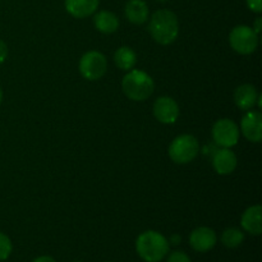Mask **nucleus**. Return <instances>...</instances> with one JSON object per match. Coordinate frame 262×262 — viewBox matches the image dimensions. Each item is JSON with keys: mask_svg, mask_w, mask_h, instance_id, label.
<instances>
[{"mask_svg": "<svg viewBox=\"0 0 262 262\" xmlns=\"http://www.w3.org/2000/svg\"><path fill=\"white\" fill-rule=\"evenodd\" d=\"M151 37L160 45H170L177 40L179 33V22L176 13L168 9L156 10L148 23Z\"/></svg>", "mask_w": 262, "mask_h": 262, "instance_id": "1", "label": "nucleus"}, {"mask_svg": "<svg viewBox=\"0 0 262 262\" xmlns=\"http://www.w3.org/2000/svg\"><path fill=\"white\" fill-rule=\"evenodd\" d=\"M136 251L146 262H160L168 255L169 241L156 230H147L138 235Z\"/></svg>", "mask_w": 262, "mask_h": 262, "instance_id": "2", "label": "nucleus"}, {"mask_svg": "<svg viewBox=\"0 0 262 262\" xmlns=\"http://www.w3.org/2000/svg\"><path fill=\"white\" fill-rule=\"evenodd\" d=\"M125 96L132 101H145L152 95L155 83L150 74L140 69H130L122 81Z\"/></svg>", "mask_w": 262, "mask_h": 262, "instance_id": "3", "label": "nucleus"}, {"mask_svg": "<svg viewBox=\"0 0 262 262\" xmlns=\"http://www.w3.org/2000/svg\"><path fill=\"white\" fill-rule=\"evenodd\" d=\"M200 143L194 136L182 135L174 138L169 145V158L176 164H188L197 158Z\"/></svg>", "mask_w": 262, "mask_h": 262, "instance_id": "4", "label": "nucleus"}, {"mask_svg": "<svg viewBox=\"0 0 262 262\" xmlns=\"http://www.w3.org/2000/svg\"><path fill=\"white\" fill-rule=\"evenodd\" d=\"M229 43L235 53L250 55L257 49L258 35L250 26H237L229 33Z\"/></svg>", "mask_w": 262, "mask_h": 262, "instance_id": "5", "label": "nucleus"}, {"mask_svg": "<svg viewBox=\"0 0 262 262\" xmlns=\"http://www.w3.org/2000/svg\"><path fill=\"white\" fill-rule=\"evenodd\" d=\"M78 69L81 76L89 81H99L105 76L107 69V60L100 51H87L79 59Z\"/></svg>", "mask_w": 262, "mask_h": 262, "instance_id": "6", "label": "nucleus"}, {"mask_svg": "<svg viewBox=\"0 0 262 262\" xmlns=\"http://www.w3.org/2000/svg\"><path fill=\"white\" fill-rule=\"evenodd\" d=\"M212 138L223 148H230L239 141L241 130L232 119L223 118L215 122L212 127Z\"/></svg>", "mask_w": 262, "mask_h": 262, "instance_id": "7", "label": "nucleus"}, {"mask_svg": "<svg viewBox=\"0 0 262 262\" xmlns=\"http://www.w3.org/2000/svg\"><path fill=\"white\" fill-rule=\"evenodd\" d=\"M181 110L178 102L169 96L158 97L154 104V115L163 124H173L178 120Z\"/></svg>", "mask_w": 262, "mask_h": 262, "instance_id": "8", "label": "nucleus"}, {"mask_svg": "<svg viewBox=\"0 0 262 262\" xmlns=\"http://www.w3.org/2000/svg\"><path fill=\"white\" fill-rule=\"evenodd\" d=\"M243 136L251 142L258 143L262 140V114L258 110H248L241 122Z\"/></svg>", "mask_w": 262, "mask_h": 262, "instance_id": "9", "label": "nucleus"}, {"mask_svg": "<svg viewBox=\"0 0 262 262\" xmlns=\"http://www.w3.org/2000/svg\"><path fill=\"white\" fill-rule=\"evenodd\" d=\"M189 245L197 252H207L216 245V234L211 228H196L189 235Z\"/></svg>", "mask_w": 262, "mask_h": 262, "instance_id": "10", "label": "nucleus"}, {"mask_svg": "<svg viewBox=\"0 0 262 262\" xmlns=\"http://www.w3.org/2000/svg\"><path fill=\"white\" fill-rule=\"evenodd\" d=\"M237 156L229 148H220L212 159V166L220 176L232 174L237 168Z\"/></svg>", "mask_w": 262, "mask_h": 262, "instance_id": "11", "label": "nucleus"}, {"mask_svg": "<svg viewBox=\"0 0 262 262\" xmlns=\"http://www.w3.org/2000/svg\"><path fill=\"white\" fill-rule=\"evenodd\" d=\"M258 95L257 90H256L255 86L250 83H245V84H241L235 89L234 91V102L241 110H248L253 109L257 102Z\"/></svg>", "mask_w": 262, "mask_h": 262, "instance_id": "12", "label": "nucleus"}, {"mask_svg": "<svg viewBox=\"0 0 262 262\" xmlns=\"http://www.w3.org/2000/svg\"><path fill=\"white\" fill-rule=\"evenodd\" d=\"M261 212L262 207L260 205H253L248 207L242 215L241 224L242 228L252 235H260L262 233V223H261Z\"/></svg>", "mask_w": 262, "mask_h": 262, "instance_id": "13", "label": "nucleus"}, {"mask_svg": "<svg viewBox=\"0 0 262 262\" xmlns=\"http://www.w3.org/2000/svg\"><path fill=\"white\" fill-rule=\"evenodd\" d=\"M67 12L74 18H87L96 12L100 0H66Z\"/></svg>", "mask_w": 262, "mask_h": 262, "instance_id": "14", "label": "nucleus"}, {"mask_svg": "<svg viewBox=\"0 0 262 262\" xmlns=\"http://www.w3.org/2000/svg\"><path fill=\"white\" fill-rule=\"evenodd\" d=\"M125 17L133 25H143L148 19L150 10L145 0H129L125 4Z\"/></svg>", "mask_w": 262, "mask_h": 262, "instance_id": "15", "label": "nucleus"}, {"mask_svg": "<svg viewBox=\"0 0 262 262\" xmlns=\"http://www.w3.org/2000/svg\"><path fill=\"white\" fill-rule=\"evenodd\" d=\"M94 25L99 32L109 35L119 28V18L109 10H101L94 17Z\"/></svg>", "mask_w": 262, "mask_h": 262, "instance_id": "16", "label": "nucleus"}, {"mask_svg": "<svg viewBox=\"0 0 262 262\" xmlns=\"http://www.w3.org/2000/svg\"><path fill=\"white\" fill-rule=\"evenodd\" d=\"M114 61L118 68L128 72L135 68L136 63H137V54L128 46H122L115 51Z\"/></svg>", "mask_w": 262, "mask_h": 262, "instance_id": "17", "label": "nucleus"}, {"mask_svg": "<svg viewBox=\"0 0 262 262\" xmlns=\"http://www.w3.org/2000/svg\"><path fill=\"white\" fill-rule=\"evenodd\" d=\"M243 241H245V233L238 228H228L222 234L223 245L228 248L238 247L242 245Z\"/></svg>", "mask_w": 262, "mask_h": 262, "instance_id": "18", "label": "nucleus"}, {"mask_svg": "<svg viewBox=\"0 0 262 262\" xmlns=\"http://www.w3.org/2000/svg\"><path fill=\"white\" fill-rule=\"evenodd\" d=\"M13 250L12 242H10L9 237L5 235L4 233L0 232V261L7 260L10 256Z\"/></svg>", "mask_w": 262, "mask_h": 262, "instance_id": "19", "label": "nucleus"}, {"mask_svg": "<svg viewBox=\"0 0 262 262\" xmlns=\"http://www.w3.org/2000/svg\"><path fill=\"white\" fill-rule=\"evenodd\" d=\"M166 262H192L191 258L188 257V255L182 251H174L169 255L168 261Z\"/></svg>", "mask_w": 262, "mask_h": 262, "instance_id": "20", "label": "nucleus"}, {"mask_svg": "<svg viewBox=\"0 0 262 262\" xmlns=\"http://www.w3.org/2000/svg\"><path fill=\"white\" fill-rule=\"evenodd\" d=\"M247 5L252 12L255 13L262 12V0H247Z\"/></svg>", "mask_w": 262, "mask_h": 262, "instance_id": "21", "label": "nucleus"}, {"mask_svg": "<svg viewBox=\"0 0 262 262\" xmlns=\"http://www.w3.org/2000/svg\"><path fill=\"white\" fill-rule=\"evenodd\" d=\"M8 56V46L7 43L3 40H0V64H3L5 61Z\"/></svg>", "mask_w": 262, "mask_h": 262, "instance_id": "22", "label": "nucleus"}, {"mask_svg": "<svg viewBox=\"0 0 262 262\" xmlns=\"http://www.w3.org/2000/svg\"><path fill=\"white\" fill-rule=\"evenodd\" d=\"M33 262H56L54 260L53 257H50V256H40V257L36 258Z\"/></svg>", "mask_w": 262, "mask_h": 262, "instance_id": "23", "label": "nucleus"}, {"mask_svg": "<svg viewBox=\"0 0 262 262\" xmlns=\"http://www.w3.org/2000/svg\"><path fill=\"white\" fill-rule=\"evenodd\" d=\"M261 25H262V18H257V19H256V22H255V27H253V31H255L256 33H260V31H261Z\"/></svg>", "mask_w": 262, "mask_h": 262, "instance_id": "24", "label": "nucleus"}, {"mask_svg": "<svg viewBox=\"0 0 262 262\" xmlns=\"http://www.w3.org/2000/svg\"><path fill=\"white\" fill-rule=\"evenodd\" d=\"M179 242H181V237L179 235L176 234L170 238V243H173V245H178Z\"/></svg>", "mask_w": 262, "mask_h": 262, "instance_id": "25", "label": "nucleus"}, {"mask_svg": "<svg viewBox=\"0 0 262 262\" xmlns=\"http://www.w3.org/2000/svg\"><path fill=\"white\" fill-rule=\"evenodd\" d=\"M2 101H3V90L2 87H0V104H2Z\"/></svg>", "mask_w": 262, "mask_h": 262, "instance_id": "26", "label": "nucleus"}, {"mask_svg": "<svg viewBox=\"0 0 262 262\" xmlns=\"http://www.w3.org/2000/svg\"><path fill=\"white\" fill-rule=\"evenodd\" d=\"M158 2H166V0H158Z\"/></svg>", "mask_w": 262, "mask_h": 262, "instance_id": "27", "label": "nucleus"}, {"mask_svg": "<svg viewBox=\"0 0 262 262\" xmlns=\"http://www.w3.org/2000/svg\"><path fill=\"white\" fill-rule=\"evenodd\" d=\"M78 262H79V261H78Z\"/></svg>", "mask_w": 262, "mask_h": 262, "instance_id": "28", "label": "nucleus"}]
</instances>
